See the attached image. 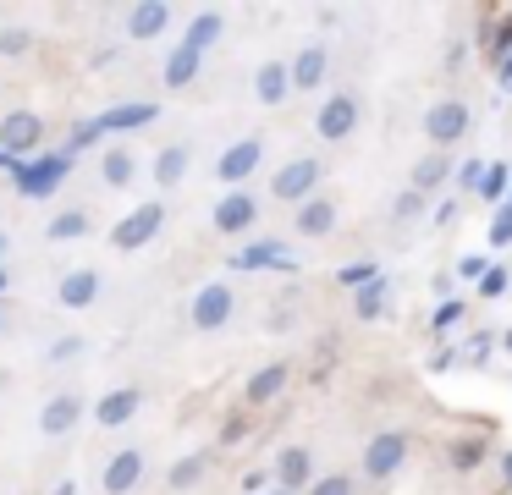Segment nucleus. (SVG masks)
<instances>
[{
  "label": "nucleus",
  "instance_id": "obj_1",
  "mask_svg": "<svg viewBox=\"0 0 512 495\" xmlns=\"http://www.w3.org/2000/svg\"><path fill=\"white\" fill-rule=\"evenodd\" d=\"M67 165H72L67 149L45 154V160H23V171H17L12 182H17V193H23V198H50L61 182H67Z\"/></svg>",
  "mask_w": 512,
  "mask_h": 495
},
{
  "label": "nucleus",
  "instance_id": "obj_2",
  "mask_svg": "<svg viewBox=\"0 0 512 495\" xmlns=\"http://www.w3.org/2000/svg\"><path fill=\"white\" fill-rule=\"evenodd\" d=\"M39 143H45V121L34 116V110H12V116H0V149L6 154H34Z\"/></svg>",
  "mask_w": 512,
  "mask_h": 495
},
{
  "label": "nucleus",
  "instance_id": "obj_3",
  "mask_svg": "<svg viewBox=\"0 0 512 495\" xmlns=\"http://www.w3.org/2000/svg\"><path fill=\"white\" fill-rule=\"evenodd\" d=\"M160 226H166V209H160V204H138L127 220H116L111 242H116V248H127V253H133V248H144V242L155 237Z\"/></svg>",
  "mask_w": 512,
  "mask_h": 495
},
{
  "label": "nucleus",
  "instance_id": "obj_4",
  "mask_svg": "<svg viewBox=\"0 0 512 495\" xmlns=\"http://www.w3.org/2000/svg\"><path fill=\"white\" fill-rule=\"evenodd\" d=\"M402 457H408V435H402V429H386V435L369 440L364 473H369V479H391V473L402 468Z\"/></svg>",
  "mask_w": 512,
  "mask_h": 495
},
{
  "label": "nucleus",
  "instance_id": "obj_5",
  "mask_svg": "<svg viewBox=\"0 0 512 495\" xmlns=\"http://www.w3.org/2000/svg\"><path fill=\"white\" fill-rule=\"evenodd\" d=\"M314 127H320L325 143H342L347 132L358 127V99H353V94H331V99L320 105V116H314Z\"/></svg>",
  "mask_w": 512,
  "mask_h": 495
},
{
  "label": "nucleus",
  "instance_id": "obj_6",
  "mask_svg": "<svg viewBox=\"0 0 512 495\" xmlns=\"http://www.w3.org/2000/svg\"><path fill=\"white\" fill-rule=\"evenodd\" d=\"M320 176H325L320 160H292L287 171H276V198H281V204H298V198L309 204V193H314Z\"/></svg>",
  "mask_w": 512,
  "mask_h": 495
},
{
  "label": "nucleus",
  "instance_id": "obj_7",
  "mask_svg": "<svg viewBox=\"0 0 512 495\" xmlns=\"http://www.w3.org/2000/svg\"><path fill=\"white\" fill-rule=\"evenodd\" d=\"M232 303H237L232 286H221V281L204 286V292L193 297V325H199V330H221L226 319H232Z\"/></svg>",
  "mask_w": 512,
  "mask_h": 495
},
{
  "label": "nucleus",
  "instance_id": "obj_8",
  "mask_svg": "<svg viewBox=\"0 0 512 495\" xmlns=\"http://www.w3.org/2000/svg\"><path fill=\"white\" fill-rule=\"evenodd\" d=\"M424 132H430L435 143H457L468 132V105L463 99H441V105L424 116Z\"/></svg>",
  "mask_w": 512,
  "mask_h": 495
},
{
  "label": "nucleus",
  "instance_id": "obj_9",
  "mask_svg": "<svg viewBox=\"0 0 512 495\" xmlns=\"http://www.w3.org/2000/svg\"><path fill=\"white\" fill-rule=\"evenodd\" d=\"M226 264H232V270H292L298 259H292V253L281 248V242H248V248H243V253H232Z\"/></svg>",
  "mask_w": 512,
  "mask_h": 495
},
{
  "label": "nucleus",
  "instance_id": "obj_10",
  "mask_svg": "<svg viewBox=\"0 0 512 495\" xmlns=\"http://www.w3.org/2000/svg\"><path fill=\"white\" fill-rule=\"evenodd\" d=\"M155 116H160V105L133 99V105H116V110H105V116H94V127L100 132H138V127H149Z\"/></svg>",
  "mask_w": 512,
  "mask_h": 495
},
{
  "label": "nucleus",
  "instance_id": "obj_11",
  "mask_svg": "<svg viewBox=\"0 0 512 495\" xmlns=\"http://www.w3.org/2000/svg\"><path fill=\"white\" fill-rule=\"evenodd\" d=\"M259 138H243V143H232V149L221 154V165H215V176H221V182H243V176H254L259 171Z\"/></svg>",
  "mask_w": 512,
  "mask_h": 495
},
{
  "label": "nucleus",
  "instance_id": "obj_12",
  "mask_svg": "<svg viewBox=\"0 0 512 495\" xmlns=\"http://www.w3.org/2000/svg\"><path fill=\"white\" fill-rule=\"evenodd\" d=\"M276 479H281V490H303V484H314V462H309V451L303 446H287L276 457Z\"/></svg>",
  "mask_w": 512,
  "mask_h": 495
},
{
  "label": "nucleus",
  "instance_id": "obj_13",
  "mask_svg": "<svg viewBox=\"0 0 512 495\" xmlns=\"http://www.w3.org/2000/svg\"><path fill=\"white\" fill-rule=\"evenodd\" d=\"M94 297H100V275H94V270H72V275H61V292H56V303H61V308H89Z\"/></svg>",
  "mask_w": 512,
  "mask_h": 495
},
{
  "label": "nucleus",
  "instance_id": "obj_14",
  "mask_svg": "<svg viewBox=\"0 0 512 495\" xmlns=\"http://www.w3.org/2000/svg\"><path fill=\"white\" fill-rule=\"evenodd\" d=\"M138 479H144V457H138V451H116L111 468H105V490H111V495H127Z\"/></svg>",
  "mask_w": 512,
  "mask_h": 495
},
{
  "label": "nucleus",
  "instance_id": "obj_15",
  "mask_svg": "<svg viewBox=\"0 0 512 495\" xmlns=\"http://www.w3.org/2000/svg\"><path fill=\"white\" fill-rule=\"evenodd\" d=\"M254 215H259V204L248 193H232V198L215 204V226H221V231H248V226H254Z\"/></svg>",
  "mask_w": 512,
  "mask_h": 495
},
{
  "label": "nucleus",
  "instance_id": "obj_16",
  "mask_svg": "<svg viewBox=\"0 0 512 495\" xmlns=\"http://www.w3.org/2000/svg\"><path fill=\"white\" fill-rule=\"evenodd\" d=\"M133 413H138V391H133V385H122V391H105V396H100V407H94V418H100L105 429L127 424Z\"/></svg>",
  "mask_w": 512,
  "mask_h": 495
},
{
  "label": "nucleus",
  "instance_id": "obj_17",
  "mask_svg": "<svg viewBox=\"0 0 512 495\" xmlns=\"http://www.w3.org/2000/svg\"><path fill=\"white\" fill-rule=\"evenodd\" d=\"M78 413H83L78 396H56V402H45V413H39V429H45V435H67V429L78 424Z\"/></svg>",
  "mask_w": 512,
  "mask_h": 495
},
{
  "label": "nucleus",
  "instance_id": "obj_18",
  "mask_svg": "<svg viewBox=\"0 0 512 495\" xmlns=\"http://www.w3.org/2000/svg\"><path fill=\"white\" fill-rule=\"evenodd\" d=\"M166 22H171V6H160V0H149V6H133V11H127V33H133V39H155Z\"/></svg>",
  "mask_w": 512,
  "mask_h": 495
},
{
  "label": "nucleus",
  "instance_id": "obj_19",
  "mask_svg": "<svg viewBox=\"0 0 512 495\" xmlns=\"http://www.w3.org/2000/svg\"><path fill=\"white\" fill-rule=\"evenodd\" d=\"M331 226H336V204H331V198H309V204L298 209V231H303V237H325Z\"/></svg>",
  "mask_w": 512,
  "mask_h": 495
},
{
  "label": "nucleus",
  "instance_id": "obj_20",
  "mask_svg": "<svg viewBox=\"0 0 512 495\" xmlns=\"http://www.w3.org/2000/svg\"><path fill=\"white\" fill-rule=\"evenodd\" d=\"M254 88H259V99H265V105H281V99H287V88H292V72L281 61H265V66H259V77H254Z\"/></svg>",
  "mask_w": 512,
  "mask_h": 495
},
{
  "label": "nucleus",
  "instance_id": "obj_21",
  "mask_svg": "<svg viewBox=\"0 0 512 495\" xmlns=\"http://www.w3.org/2000/svg\"><path fill=\"white\" fill-rule=\"evenodd\" d=\"M320 83H325V50L309 44V50L292 61V88H320Z\"/></svg>",
  "mask_w": 512,
  "mask_h": 495
},
{
  "label": "nucleus",
  "instance_id": "obj_22",
  "mask_svg": "<svg viewBox=\"0 0 512 495\" xmlns=\"http://www.w3.org/2000/svg\"><path fill=\"white\" fill-rule=\"evenodd\" d=\"M281 385H287V363H270L248 380V402H270V396H281Z\"/></svg>",
  "mask_w": 512,
  "mask_h": 495
},
{
  "label": "nucleus",
  "instance_id": "obj_23",
  "mask_svg": "<svg viewBox=\"0 0 512 495\" xmlns=\"http://www.w3.org/2000/svg\"><path fill=\"white\" fill-rule=\"evenodd\" d=\"M215 39H221V11H204V17H193V28H188V39H182V44L204 55Z\"/></svg>",
  "mask_w": 512,
  "mask_h": 495
},
{
  "label": "nucleus",
  "instance_id": "obj_24",
  "mask_svg": "<svg viewBox=\"0 0 512 495\" xmlns=\"http://www.w3.org/2000/svg\"><path fill=\"white\" fill-rule=\"evenodd\" d=\"M193 72H199V50L177 44V50H171V61H166V83L182 88V83H193Z\"/></svg>",
  "mask_w": 512,
  "mask_h": 495
},
{
  "label": "nucleus",
  "instance_id": "obj_25",
  "mask_svg": "<svg viewBox=\"0 0 512 495\" xmlns=\"http://www.w3.org/2000/svg\"><path fill=\"white\" fill-rule=\"evenodd\" d=\"M182 171H188V149H160V160H155V182L160 187H177L182 182Z\"/></svg>",
  "mask_w": 512,
  "mask_h": 495
},
{
  "label": "nucleus",
  "instance_id": "obj_26",
  "mask_svg": "<svg viewBox=\"0 0 512 495\" xmlns=\"http://www.w3.org/2000/svg\"><path fill=\"white\" fill-rule=\"evenodd\" d=\"M133 171H138V165H133V154H127V149H111V154H105V165H100V176L111 187H127V182H133Z\"/></svg>",
  "mask_w": 512,
  "mask_h": 495
},
{
  "label": "nucleus",
  "instance_id": "obj_27",
  "mask_svg": "<svg viewBox=\"0 0 512 495\" xmlns=\"http://www.w3.org/2000/svg\"><path fill=\"white\" fill-rule=\"evenodd\" d=\"M446 171H452V165H446V154H430V160L413 171V193H430V187H441Z\"/></svg>",
  "mask_w": 512,
  "mask_h": 495
},
{
  "label": "nucleus",
  "instance_id": "obj_28",
  "mask_svg": "<svg viewBox=\"0 0 512 495\" xmlns=\"http://www.w3.org/2000/svg\"><path fill=\"white\" fill-rule=\"evenodd\" d=\"M83 231H89V215H83V209H67V215L50 220V237L56 242H72V237H83Z\"/></svg>",
  "mask_w": 512,
  "mask_h": 495
},
{
  "label": "nucleus",
  "instance_id": "obj_29",
  "mask_svg": "<svg viewBox=\"0 0 512 495\" xmlns=\"http://www.w3.org/2000/svg\"><path fill=\"white\" fill-rule=\"evenodd\" d=\"M380 303H386V281H380V275H375V281H369V286H358L353 308H358V314H364V319H375V314H380Z\"/></svg>",
  "mask_w": 512,
  "mask_h": 495
},
{
  "label": "nucleus",
  "instance_id": "obj_30",
  "mask_svg": "<svg viewBox=\"0 0 512 495\" xmlns=\"http://www.w3.org/2000/svg\"><path fill=\"white\" fill-rule=\"evenodd\" d=\"M199 479H204V457L171 462V490H188V484H199Z\"/></svg>",
  "mask_w": 512,
  "mask_h": 495
},
{
  "label": "nucleus",
  "instance_id": "obj_31",
  "mask_svg": "<svg viewBox=\"0 0 512 495\" xmlns=\"http://www.w3.org/2000/svg\"><path fill=\"white\" fill-rule=\"evenodd\" d=\"M507 182H512L507 165H485V182H479V193H485V198H501V193H507Z\"/></svg>",
  "mask_w": 512,
  "mask_h": 495
},
{
  "label": "nucleus",
  "instance_id": "obj_32",
  "mask_svg": "<svg viewBox=\"0 0 512 495\" xmlns=\"http://www.w3.org/2000/svg\"><path fill=\"white\" fill-rule=\"evenodd\" d=\"M309 495H353V479L347 473H331V479H314Z\"/></svg>",
  "mask_w": 512,
  "mask_h": 495
},
{
  "label": "nucleus",
  "instance_id": "obj_33",
  "mask_svg": "<svg viewBox=\"0 0 512 495\" xmlns=\"http://www.w3.org/2000/svg\"><path fill=\"white\" fill-rule=\"evenodd\" d=\"M512 242V209H501L496 220H490V248H507Z\"/></svg>",
  "mask_w": 512,
  "mask_h": 495
},
{
  "label": "nucleus",
  "instance_id": "obj_34",
  "mask_svg": "<svg viewBox=\"0 0 512 495\" xmlns=\"http://www.w3.org/2000/svg\"><path fill=\"white\" fill-rule=\"evenodd\" d=\"M105 138V132L100 127H94V121H83V127L78 132H72V143H67V154H78V149H94V143H100Z\"/></svg>",
  "mask_w": 512,
  "mask_h": 495
},
{
  "label": "nucleus",
  "instance_id": "obj_35",
  "mask_svg": "<svg viewBox=\"0 0 512 495\" xmlns=\"http://www.w3.org/2000/svg\"><path fill=\"white\" fill-rule=\"evenodd\" d=\"M419 215H424V193H413V187H408V193L397 198V220H419Z\"/></svg>",
  "mask_w": 512,
  "mask_h": 495
},
{
  "label": "nucleus",
  "instance_id": "obj_36",
  "mask_svg": "<svg viewBox=\"0 0 512 495\" xmlns=\"http://www.w3.org/2000/svg\"><path fill=\"white\" fill-rule=\"evenodd\" d=\"M28 39H34V33H28V28H12V33H0V55H23V50H28Z\"/></svg>",
  "mask_w": 512,
  "mask_h": 495
},
{
  "label": "nucleus",
  "instance_id": "obj_37",
  "mask_svg": "<svg viewBox=\"0 0 512 495\" xmlns=\"http://www.w3.org/2000/svg\"><path fill=\"white\" fill-rule=\"evenodd\" d=\"M83 352V336H61L56 347H50V363H67V358H78Z\"/></svg>",
  "mask_w": 512,
  "mask_h": 495
},
{
  "label": "nucleus",
  "instance_id": "obj_38",
  "mask_svg": "<svg viewBox=\"0 0 512 495\" xmlns=\"http://www.w3.org/2000/svg\"><path fill=\"white\" fill-rule=\"evenodd\" d=\"M485 182V160H463V171H457V187H479Z\"/></svg>",
  "mask_w": 512,
  "mask_h": 495
},
{
  "label": "nucleus",
  "instance_id": "obj_39",
  "mask_svg": "<svg viewBox=\"0 0 512 495\" xmlns=\"http://www.w3.org/2000/svg\"><path fill=\"white\" fill-rule=\"evenodd\" d=\"M479 292H485V297H501V292H507V270H501V264H496V270H485Z\"/></svg>",
  "mask_w": 512,
  "mask_h": 495
},
{
  "label": "nucleus",
  "instance_id": "obj_40",
  "mask_svg": "<svg viewBox=\"0 0 512 495\" xmlns=\"http://www.w3.org/2000/svg\"><path fill=\"white\" fill-rule=\"evenodd\" d=\"M479 457H485V446H479V440H468V446H457V451H452V462H457V468H474Z\"/></svg>",
  "mask_w": 512,
  "mask_h": 495
},
{
  "label": "nucleus",
  "instance_id": "obj_41",
  "mask_svg": "<svg viewBox=\"0 0 512 495\" xmlns=\"http://www.w3.org/2000/svg\"><path fill=\"white\" fill-rule=\"evenodd\" d=\"M485 270H490L485 253H468V259H463V275H468V281H485Z\"/></svg>",
  "mask_w": 512,
  "mask_h": 495
},
{
  "label": "nucleus",
  "instance_id": "obj_42",
  "mask_svg": "<svg viewBox=\"0 0 512 495\" xmlns=\"http://www.w3.org/2000/svg\"><path fill=\"white\" fill-rule=\"evenodd\" d=\"M243 435H248V424H243V418H232V424H226V435H221V440H226V446H237V440H243Z\"/></svg>",
  "mask_w": 512,
  "mask_h": 495
},
{
  "label": "nucleus",
  "instance_id": "obj_43",
  "mask_svg": "<svg viewBox=\"0 0 512 495\" xmlns=\"http://www.w3.org/2000/svg\"><path fill=\"white\" fill-rule=\"evenodd\" d=\"M457 314H463V303H441V314H435V325H452Z\"/></svg>",
  "mask_w": 512,
  "mask_h": 495
},
{
  "label": "nucleus",
  "instance_id": "obj_44",
  "mask_svg": "<svg viewBox=\"0 0 512 495\" xmlns=\"http://www.w3.org/2000/svg\"><path fill=\"white\" fill-rule=\"evenodd\" d=\"M0 171H12V176H17V171H23V160H17V154H6V149H0Z\"/></svg>",
  "mask_w": 512,
  "mask_h": 495
},
{
  "label": "nucleus",
  "instance_id": "obj_45",
  "mask_svg": "<svg viewBox=\"0 0 512 495\" xmlns=\"http://www.w3.org/2000/svg\"><path fill=\"white\" fill-rule=\"evenodd\" d=\"M501 473H507V484H512V457H507V462H501Z\"/></svg>",
  "mask_w": 512,
  "mask_h": 495
},
{
  "label": "nucleus",
  "instance_id": "obj_46",
  "mask_svg": "<svg viewBox=\"0 0 512 495\" xmlns=\"http://www.w3.org/2000/svg\"><path fill=\"white\" fill-rule=\"evenodd\" d=\"M6 248H12V242H6V231H0V253H6Z\"/></svg>",
  "mask_w": 512,
  "mask_h": 495
},
{
  "label": "nucleus",
  "instance_id": "obj_47",
  "mask_svg": "<svg viewBox=\"0 0 512 495\" xmlns=\"http://www.w3.org/2000/svg\"><path fill=\"white\" fill-rule=\"evenodd\" d=\"M0 292H6V270H0Z\"/></svg>",
  "mask_w": 512,
  "mask_h": 495
},
{
  "label": "nucleus",
  "instance_id": "obj_48",
  "mask_svg": "<svg viewBox=\"0 0 512 495\" xmlns=\"http://www.w3.org/2000/svg\"><path fill=\"white\" fill-rule=\"evenodd\" d=\"M507 352H512V330H507Z\"/></svg>",
  "mask_w": 512,
  "mask_h": 495
},
{
  "label": "nucleus",
  "instance_id": "obj_49",
  "mask_svg": "<svg viewBox=\"0 0 512 495\" xmlns=\"http://www.w3.org/2000/svg\"><path fill=\"white\" fill-rule=\"evenodd\" d=\"M507 209H512V198H507Z\"/></svg>",
  "mask_w": 512,
  "mask_h": 495
},
{
  "label": "nucleus",
  "instance_id": "obj_50",
  "mask_svg": "<svg viewBox=\"0 0 512 495\" xmlns=\"http://www.w3.org/2000/svg\"><path fill=\"white\" fill-rule=\"evenodd\" d=\"M276 495H287V490H276Z\"/></svg>",
  "mask_w": 512,
  "mask_h": 495
}]
</instances>
